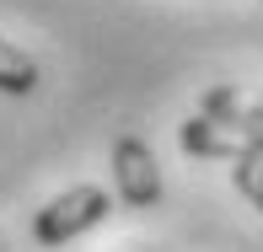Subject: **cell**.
Segmentation results:
<instances>
[{
    "label": "cell",
    "mask_w": 263,
    "mask_h": 252,
    "mask_svg": "<svg viewBox=\"0 0 263 252\" xmlns=\"http://www.w3.org/2000/svg\"><path fill=\"white\" fill-rule=\"evenodd\" d=\"M107 215H113V193L97 188V183H76V188H65L59 199H49L32 215V236H38L43 247H65V242H76V236L97 231Z\"/></svg>",
    "instance_id": "obj_1"
},
{
    "label": "cell",
    "mask_w": 263,
    "mask_h": 252,
    "mask_svg": "<svg viewBox=\"0 0 263 252\" xmlns=\"http://www.w3.org/2000/svg\"><path fill=\"white\" fill-rule=\"evenodd\" d=\"M177 145L183 156H194V161H263V134L258 129H231V124H215V118H183V129H177Z\"/></svg>",
    "instance_id": "obj_2"
},
{
    "label": "cell",
    "mask_w": 263,
    "mask_h": 252,
    "mask_svg": "<svg viewBox=\"0 0 263 252\" xmlns=\"http://www.w3.org/2000/svg\"><path fill=\"white\" fill-rule=\"evenodd\" d=\"M113 183H118V199L129 209H151L161 199V166L151 145L140 134H118L113 140Z\"/></svg>",
    "instance_id": "obj_3"
},
{
    "label": "cell",
    "mask_w": 263,
    "mask_h": 252,
    "mask_svg": "<svg viewBox=\"0 0 263 252\" xmlns=\"http://www.w3.org/2000/svg\"><path fill=\"white\" fill-rule=\"evenodd\" d=\"M199 113L215 118V124H231V129H258L263 134V91H236V86H210Z\"/></svg>",
    "instance_id": "obj_4"
},
{
    "label": "cell",
    "mask_w": 263,
    "mask_h": 252,
    "mask_svg": "<svg viewBox=\"0 0 263 252\" xmlns=\"http://www.w3.org/2000/svg\"><path fill=\"white\" fill-rule=\"evenodd\" d=\"M0 91H6V97H32V91H38L32 54H22L16 43H6V38H0Z\"/></svg>",
    "instance_id": "obj_5"
},
{
    "label": "cell",
    "mask_w": 263,
    "mask_h": 252,
    "mask_svg": "<svg viewBox=\"0 0 263 252\" xmlns=\"http://www.w3.org/2000/svg\"><path fill=\"white\" fill-rule=\"evenodd\" d=\"M231 177H236V188H242V199L263 215V161H236Z\"/></svg>",
    "instance_id": "obj_6"
}]
</instances>
